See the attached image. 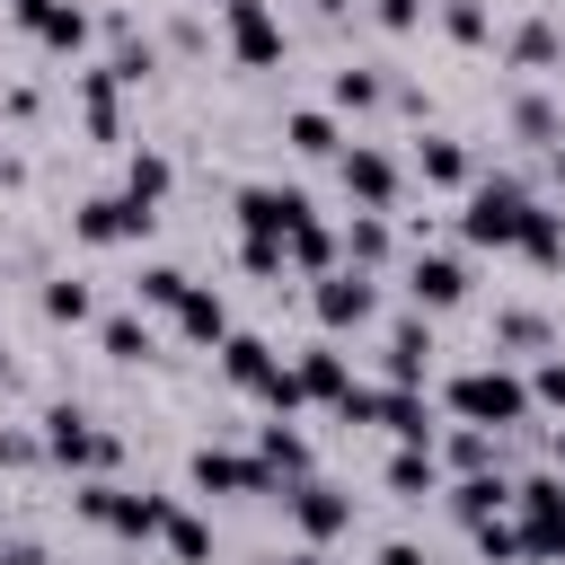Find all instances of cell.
I'll use <instances>...</instances> for the list:
<instances>
[{"label":"cell","mask_w":565,"mask_h":565,"mask_svg":"<svg viewBox=\"0 0 565 565\" xmlns=\"http://www.w3.org/2000/svg\"><path fill=\"white\" fill-rule=\"evenodd\" d=\"M450 415H459V424H486V433H512V424H530L539 406H530V380H521V371L477 362V371L450 380Z\"/></svg>","instance_id":"obj_1"},{"label":"cell","mask_w":565,"mask_h":565,"mask_svg":"<svg viewBox=\"0 0 565 565\" xmlns=\"http://www.w3.org/2000/svg\"><path fill=\"white\" fill-rule=\"evenodd\" d=\"M512 521H521L530 565H565V477L556 468H539V477L512 486Z\"/></svg>","instance_id":"obj_2"},{"label":"cell","mask_w":565,"mask_h":565,"mask_svg":"<svg viewBox=\"0 0 565 565\" xmlns=\"http://www.w3.org/2000/svg\"><path fill=\"white\" fill-rule=\"evenodd\" d=\"M521 230H530V194H521L512 177L477 185L468 212H459V238H468V247H521Z\"/></svg>","instance_id":"obj_3"},{"label":"cell","mask_w":565,"mask_h":565,"mask_svg":"<svg viewBox=\"0 0 565 565\" xmlns=\"http://www.w3.org/2000/svg\"><path fill=\"white\" fill-rule=\"evenodd\" d=\"M79 512H88V521H106L115 539H159L177 503H168V494H124V486L88 477V486H79Z\"/></svg>","instance_id":"obj_4"},{"label":"cell","mask_w":565,"mask_h":565,"mask_svg":"<svg viewBox=\"0 0 565 565\" xmlns=\"http://www.w3.org/2000/svg\"><path fill=\"white\" fill-rule=\"evenodd\" d=\"M44 459H62L79 477H106L115 468V433H97L79 406H44Z\"/></svg>","instance_id":"obj_5"},{"label":"cell","mask_w":565,"mask_h":565,"mask_svg":"<svg viewBox=\"0 0 565 565\" xmlns=\"http://www.w3.org/2000/svg\"><path fill=\"white\" fill-rule=\"evenodd\" d=\"M282 512H291V530H300L309 547H327V539L353 530V494L327 486V477H291V486H282Z\"/></svg>","instance_id":"obj_6"},{"label":"cell","mask_w":565,"mask_h":565,"mask_svg":"<svg viewBox=\"0 0 565 565\" xmlns=\"http://www.w3.org/2000/svg\"><path fill=\"white\" fill-rule=\"evenodd\" d=\"M150 203H132V194H88L79 212H71V238L79 247H124V238H150Z\"/></svg>","instance_id":"obj_7"},{"label":"cell","mask_w":565,"mask_h":565,"mask_svg":"<svg viewBox=\"0 0 565 565\" xmlns=\"http://www.w3.org/2000/svg\"><path fill=\"white\" fill-rule=\"evenodd\" d=\"M309 309H318V327H327V335H344V327H371L380 291H371V274H362V265H335V274H318Z\"/></svg>","instance_id":"obj_8"},{"label":"cell","mask_w":565,"mask_h":565,"mask_svg":"<svg viewBox=\"0 0 565 565\" xmlns=\"http://www.w3.org/2000/svg\"><path fill=\"white\" fill-rule=\"evenodd\" d=\"M221 35H230V53H238L247 71H274V62H282V18H274L265 0H221Z\"/></svg>","instance_id":"obj_9"},{"label":"cell","mask_w":565,"mask_h":565,"mask_svg":"<svg viewBox=\"0 0 565 565\" xmlns=\"http://www.w3.org/2000/svg\"><path fill=\"white\" fill-rule=\"evenodd\" d=\"M291 221H309L300 185H238V230L247 238H291Z\"/></svg>","instance_id":"obj_10"},{"label":"cell","mask_w":565,"mask_h":565,"mask_svg":"<svg viewBox=\"0 0 565 565\" xmlns=\"http://www.w3.org/2000/svg\"><path fill=\"white\" fill-rule=\"evenodd\" d=\"M335 168H344V194H353L362 212H388V203H397V159H388V150L353 141V150H335Z\"/></svg>","instance_id":"obj_11"},{"label":"cell","mask_w":565,"mask_h":565,"mask_svg":"<svg viewBox=\"0 0 565 565\" xmlns=\"http://www.w3.org/2000/svg\"><path fill=\"white\" fill-rule=\"evenodd\" d=\"M194 486L203 494H274V468L265 459H238V450H194Z\"/></svg>","instance_id":"obj_12"},{"label":"cell","mask_w":565,"mask_h":565,"mask_svg":"<svg viewBox=\"0 0 565 565\" xmlns=\"http://www.w3.org/2000/svg\"><path fill=\"white\" fill-rule=\"evenodd\" d=\"M380 371H388V388H424V371H433V327H424V309L388 327V353H380Z\"/></svg>","instance_id":"obj_13"},{"label":"cell","mask_w":565,"mask_h":565,"mask_svg":"<svg viewBox=\"0 0 565 565\" xmlns=\"http://www.w3.org/2000/svg\"><path fill=\"white\" fill-rule=\"evenodd\" d=\"M406 291H415V309H459L468 300V265L459 256H415L406 265Z\"/></svg>","instance_id":"obj_14"},{"label":"cell","mask_w":565,"mask_h":565,"mask_svg":"<svg viewBox=\"0 0 565 565\" xmlns=\"http://www.w3.org/2000/svg\"><path fill=\"white\" fill-rule=\"evenodd\" d=\"M388 494H397V503L441 494V450H433V441H397V450H388Z\"/></svg>","instance_id":"obj_15"},{"label":"cell","mask_w":565,"mask_h":565,"mask_svg":"<svg viewBox=\"0 0 565 565\" xmlns=\"http://www.w3.org/2000/svg\"><path fill=\"white\" fill-rule=\"evenodd\" d=\"M274 371H282V362H274V344H265V335H238V327L221 335V380H230V388H265Z\"/></svg>","instance_id":"obj_16"},{"label":"cell","mask_w":565,"mask_h":565,"mask_svg":"<svg viewBox=\"0 0 565 565\" xmlns=\"http://www.w3.org/2000/svg\"><path fill=\"white\" fill-rule=\"evenodd\" d=\"M291 380H300V397H318V406H344V388H353V371H344L335 344H309V353L291 362Z\"/></svg>","instance_id":"obj_17"},{"label":"cell","mask_w":565,"mask_h":565,"mask_svg":"<svg viewBox=\"0 0 565 565\" xmlns=\"http://www.w3.org/2000/svg\"><path fill=\"white\" fill-rule=\"evenodd\" d=\"M450 512L477 530V521H494V512H512V477L503 468H477V477H459L450 486Z\"/></svg>","instance_id":"obj_18"},{"label":"cell","mask_w":565,"mask_h":565,"mask_svg":"<svg viewBox=\"0 0 565 565\" xmlns=\"http://www.w3.org/2000/svg\"><path fill=\"white\" fill-rule=\"evenodd\" d=\"M177 335H185V344H221V335H230V300H221L212 282H194V291L177 300Z\"/></svg>","instance_id":"obj_19"},{"label":"cell","mask_w":565,"mask_h":565,"mask_svg":"<svg viewBox=\"0 0 565 565\" xmlns=\"http://www.w3.org/2000/svg\"><path fill=\"white\" fill-rule=\"evenodd\" d=\"M115 88H124V79H115L106 62H97V71H79V115H88V132H97V141H124V115H115Z\"/></svg>","instance_id":"obj_20"},{"label":"cell","mask_w":565,"mask_h":565,"mask_svg":"<svg viewBox=\"0 0 565 565\" xmlns=\"http://www.w3.org/2000/svg\"><path fill=\"white\" fill-rule=\"evenodd\" d=\"M282 141H291L300 159H335V150H344L335 115H318V106H291V115H282Z\"/></svg>","instance_id":"obj_21"},{"label":"cell","mask_w":565,"mask_h":565,"mask_svg":"<svg viewBox=\"0 0 565 565\" xmlns=\"http://www.w3.org/2000/svg\"><path fill=\"white\" fill-rule=\"evenodd\" d=\"M97 344H106V362H150V353H159V335H150L141 309H115V318L97 327Z\"/></svg>","instance_id":"obj_22"},{"label":"cell","mask_w":565,"mask_h":565,"mask_svg":"<svg viewBox=\"0 0 565 565\" xmlns=\"http://www.w3.org/2000/svg\"><path fill=\"white\" fill-rule=\"evenodd\" d=\"M168 185H177L168 150H132V159H124V194H132V203H150V212H159V203H168Z\"/></svg>","instance_id":"obj_23"},{"label":"cell","mask_w":565,"mask_h":565,"mask_svg":"<svg viewBox=\"0 0 565 565\" xmlns=\"http://www.w3.org/2000/svg\"><path fill=\"white\" fill-rule=\"evenodd\" d=\"M282 256H291L300 274H335V256H344V238H327L318 221H291V238H282Z\"/></svg>","instance_id":"obj_24"},{"label":"cell","mask_w":565,"mask_h":565,"mask_svg":"<svg viewBox=\"0 0 565 565\" xmlns=\"http://www.w3.org/2000/svg\"><path fill=\"white\" fill-rule=\"evenodd\" d=\"M256 459H265V468H274V477H309V441H300V433H291V415H282V424H265V433H256Z\"/></svg>","instance_id":"obj_25"},{"label":"cell","mask_w":565,"mask_h":565,"mask_svg":"<svg viewBox=\"0 0 565 565\" xmlns=\"http://www.w3.org/2000/svg\"><path fill=\"white\" fill-rule=\"evenodd\" d=\"M433 450H441V468H459V477L494 468V433H486V424H459V433H441Z\"/></svg>","instance_id":"obj_26"},{"label":"cell","mask_w":565,"mask_h":565,"mask_svg":"<svg viewBox=\"0 0 565 565\" xmlns=\"http://www.w3.org/2000/svg\"><path fill=\"white\" fill-rule=\"evenodd\" d=\"M415 168H424V185H468V150H459V141H441V132H424V141H415Z\"/></svg>","instance_id":"obj_27"},{"label":"cell","mask_w":565,"mask_h":565,"mask_svg":"<svg viewBox=\"0 0 565 565\" xmlns=\"http://www.w3.org/2000/svg\"><path fill=\"white\" fill-rule=\"evenodd\" d=\"M44 318H53V327H88V318H97V291L71 282V274H53V282H44Z\"/></svg>","instance_id":"obj_28"},{"label":"cell","mask_w":565,"mask_h":565,"mask_svg":"<svg viewBox=\"0 0 565 565\" xmlns=\"http://www.w3.org/2000/svg\"><path fill=\"white\" fill-rule=\"evenodd\" d=\"M35 35H44L53 53H79V44H88V9H79V0H44V18H35Z\"/></svg>","instance_id":"obj_29"},{"label":"cell","mask_w":565,"mask_h":565,"mask_svg":"<svg viewBox=\"0 0 565 565\" xmlns=\"http://www.w3.org/2000/svg\"><path fill=\"white\" fill-rule=\"evenodd\" d=\"M327 97H335V106H353V115H362V106H380V97H388V79H380V71H371V62H344V71H335V79H327Z\"/></svg>","instance_id":"obj_30"},{"label":"cell","mask_w":565,"mask_h":565,"mask_svg":"<svg viewBox=\"0 0 565 565\" xmlns=\"http://www.w3.org/2000/svg\"><path fill=\"white\" fill-rule=\"evenodd\" d=\"M380 256H388V212H353V230H344V265L371 274Z\"/></svg>","instance_id":"obj_31"},{"label":"cell","mask_w":565,"mask_h":565,"mask_svg":"<svg viewBox=\"0 0 565 565\" xmlns=\"http://www.w3.org/2000/svg\"><path fill=\"white\" fill-rule=\"evenodd\" d=\"M521 256H530V265H565V212H539V203H530V230H521Z\"/></svg>","instance_id":"obj_32"},{"label":"cell","mask_w":565,"mask_h":565,"mask_svg":"<svg viewBox=\"0 0 565 565\" xmlns=\"http://www.w3.org/2000/svg\"><path fill=\"white\" fill-rule=\"evenodd\" d=\"M468 539H477V556H486V565H521V556H530V547H521V521H512V512H494V521H477Z\"/></svg>","instance_id":"obj_33"},{"label":"cell","mask_w":565,"mask_h":565,"mask_svg":"<svg viewBox=\"0 0 565 565\" xmlns=\"http://www.w3.org/2000/svg\"><path fill=\"white\" fill-rule=\"evenodd\" d=\"M185 291H194V274H177V265H141V282H132L141 309H177Z\"/></svg>","instance_id":"obj_34"},{"label":"cell","mask_w":565,"mask_h":565,"mask_svg":"<svg viewBox=\"0 0 565 565\" xmlns=\"http://www.w3.org/2000/svg\"><path fill=\"white\" fill-rule=\"evenodd\" d=\"M512 62H521V71H556V26H547V18L512 26Z\"/></svg>","instance_id":"obj_35"},{"label":"cell","mask_w":565,"mask_h":565,"mask_svg":"<svg viewBox=\"0 0 565 565\" xmlns=\"http://www.w3.org/2000/svg\"><path fill=\"white\" fill-rule=\"evenodd\" d=\"M159 539H168V556H177V565H203V556H212V530H203L194 512H168V530H159Z\"/></svg>","instance_id":"obj_36"},{"label":"cell","mask_w":565,"mask_h":565,"mask_svg":"<svg viewBox=\"0 0 565 565\" xmlns=\"http://www.w3.org/2000/svg\"><path fill=\"white\" fill-rule=\"evenodd\" d=\"M106 71H115V79H124V88H141V79H150V71H159V53H150V44H141V35H124V26H115V62H106Z\"/></svg>","instance_id":"obj_37"},{"label":"cell","mask_w":565,"mask_h":565,"mask_svg":"<svg viewBox=\"0 0 565 565\" xmlns=\"http://www.w3.org/2000/svg\"><path fill=\"white\" fill-rule=\"evenodd\" d=\"M494 344H521V353H539V344H547V318H530V309H503V318H494Z\"/></svg>","instance_id":"obj_38"},{"label":"cell","mask_w":565,"mask_h":565,"mask_svg":"<svg viewBox=\"0 0 565 565\" xmlns=\"http://www.w3.org/2000/svg\"><path fill=\"white\" fill-rule=\"evenodd\" d=\"M441 35H450V44H486V9H477V0H450V9H441Z\"/></svg>","instance_id":"obj_39"},{"label":"cell","mask_w":565,"mask_h":565,"mask_svg":"<svg viewBox=\"0 0 565 565\" xmlns=\"http://www.w3.org/2000/svg\"><path fill=\"white\" fill-rule=\"evenodd\" d=\"M512 124H521L530 141H556V106H547V97H521V106H512Z\"/></svg>","instance_id":"obj_40"},{"label":"cell","mask_w":565,"mask_h":565,"mask_svg":"<svg viewBox=\"0 0 565 565\" xmlns=\"http://www.w3.org/2000/svg\"><path fill=\"white\" fill-rule=\"evenodd\" d=\"M238 265H247V274H265V282H274V274H282V265H291V256H282V238H247V247H238Z\"/></svg>","instance_id":"obj_41"},{"label":"cell","mask_w":565,"mask_h":565,"mask_svg":"<svg viewBox=\"0 0 565 565\" xmlns=\"http://www.w3.org/2000/svg\"><path fill=\"white\" fill-rule=\"evenodd\" d=\"M530 406H556L565 415V362H539L530 371Z\"/></svg>","instance_id":"obj_42"},{"label":"cell","mask_w":565,"mask_h":565,"mask_svg":"<svg viewBox=\"0 0 565 565\" xmlns=\"http://www.w3.org/2000/svg\"><path fill=\"white\" fill-rule=\"evenodd\" d=\"M35 459H44L35 433H0V468H35Z\"/></svg>","instance_id":"obj_43"},{"label":"cell","mask_w":565,"mask_h":565,"mask_svg":"<svg viewBox=\"0 0 565 565\" xmlns=\"http://www.w3.org/2000/svg\"><path fill=\"white\" fill-rule=\"evenodd\" d=\"M415 18H424V0H380V26H388V35H406Z\"/></svg>","instance_id":"obj_44"},{"label":"cell","mask_w":565,"mask_h":565,"mask_svg":"<svg viewBox=\"0 0 565 565\" xmlns=\"http://www.w3.org/2000/svg\"><path fill=\"white\" fill-rule=\"evenodd\" d=\"M380 565H424V547H415V539H388V547H380Z\"/></svg>","instance_id":"obj_45"},{"label":"cell","mask_w":565,"mask_h":565,"mask_svg":"<svg viewBox=\"0 0 565 565\" xmlns=\"http://www.w3.org/2000/svg\"><path fill=\"white\" fill-rule=\"evenodd\" d=\"M9 9H18V26H35V18H44V0H9Z\"/></svg>","instance_id":"obj_46"},{"label":"cell","mask_w":565,"mask_h":565,"mask_svg":"<svg viewBox=\"0 0 565 565\" xmlns=\"http://www.w3.org/2000/svg\"><path fill=\"white\" fill-rule=\"evenodd\" d=\"M547 459H556V477H565V424H556V441H547Z\"/></svg>","instance_id":"obj_47"},{"label":"cell","mask_w":565,"mask_h":565,"mask_svg":"<svg viewBox=\"0 0 565 565\" xmlns=\"http://www.w3.org/2000/svg\"><path fill=\"white\" fill-rule=\"evenodd\" d=\"M274 565H318V556H309V547H300V556H274Z\"/></svg>","instance_id":"obj_48"},{"label":"cell","mask_w":565,"mask_h":565,"mask_svg":"<svg viewBox=\"0 0 565 565\" xmlns=\"http://www.w3.org/2000/svg\"><path fill=\"white\" fill-rule=\"evenodd\" d=\"M0 185H18V159H0Z\"/></svg>","instance_id":"obj_49"},{"label":"cell","mask_w":565,"mask_h":565,"mask_svg":"<svg viewBox=\"0 0 565 565\" xmlns=\"http://www.w3.org/2000/svg\"><path fill=\"white\" fill-rule=\"evenodd\" d=\"M556 194H565V150H556Z\"/></svg>","instance_id":"obj_50"},{"label":"cell","mask_w":565,"mask_h":565,"mask_svg":"<svg viewBox=\"0 0 565 565\" xmlns=\"http://www.w3.org/2000/svg\"><path fill=\"white\" fill-rule=\"evenodd\" d=\"M0 380H9V344H0Z\"/></svg>","instance_id":"obj_51"},{"label":"cell","mask_w":565,"mask_h":565,"mask_svg":"<svg viewBox=\"0 0 565 565\" xmlns=\"http://www.w3.org/2000/svg\"><path fill=\"white\" fill-rule=\"evenodd\" d=\"M318 9H344V0H318Z\"/></svg>","instance_id":"obj_52"}]
</instances>
